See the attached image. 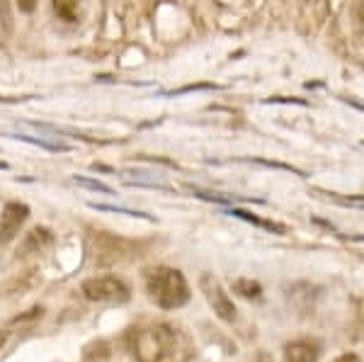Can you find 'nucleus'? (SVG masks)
Listing matches in <instances>:
<instances>
[{
    "label": "nucleus",
    "mask_w": 364,
    "mask_h": 362,
    "mask_svg": "<svg viewBox=\"0 0 364 362\" xmlns=\"http://www.w3.org/2000/svg\"><path fill=\"white\" fill-rule=\"evenodd\" d=\"M51 3H54V10H56V15L61 17V20L78 22L85 0H51Z\"/></svg>",
    "instance_id": "obj_9"
},
{
    "label": "nucleus",
    "mask_w": 364,
    "mask_h": 362,
    "mask_svg": "<svg viewBox=\"0 0 364 362\" xmlns=\"http://www.w3.org/2000/svg\"><path fill=\"white\" fill-rule=\"evenodd\" d=\"M90 241H92L90 253L97 265H114V262H122L132 255V246H129L124 238H117V236H109V233L97 231V236H92Z\"/></svg>",
    "instance_id": "obj_5"
},
{
    "label": "nucleus",
    "mask_w": 364,
    "mask_h": 362,
    "mask_svg": "<svg viewBox=\"0 0 364 362\" xmlns=\"http://www.w3.org/2000/svg\"><path fill=\"white\" fill-rule=\"evenodd\" d=\"M321 343L314 338H299L284 346V362H318L321 360Z\"/></svg>",
    "instance_id": "obj_8"
},
{
    "label": "nucleus",
    "mask_w": 364,
    "mask_h": 362,
    "mask_svg": "<svg viewBox=\"0 0 364 362\" xmlns=\"http://www.w3.org/2000/svg\"><path fill=\"white\" fill-rule=\"evenodd\" d=\"M75 183L83 185V188H90V190H97V192H105V195H114V190L109 188V185L100 183V180H92V178H80V175H75Z\"/></svg>",
    "instance_id": "obj_14"
},
{
    "label": "nucleus",
    "mask_w": 364,
    "mask_h": 362,
    "mask_svg": "<svg viewBox=\"0 0 364 362\" xmlns=\"http://www.w3.org/2000/svg\"><path fill=\"white\" fill-rule=\"evenodd\" d=\"M255 362H272V358H269L267 353H260V355H257V360H255Z\"/></svg>",
    "instance_id": "obj_19"
},
{
    "label": "nucleus",
    "mask_w": 364,
    "mask_h": 362,
    "mask_svg": "<svg viewBox=\"0 0 364 362\" xmlns=\"http://www.w3.org/2000/svg\"><path fill=\"white\" fill-rule=\"evenodd\" d=\"M80 292H83L85 299L90 302H105V304H124L132 297L127 282H122L119 277L114 275H100V277H90L80 284Z\"/></svg>",
    "instance_id": "obj_3"
},
{
    "label": "nucleus",
    "mask_w": 364,
    "mask_h": 362,
    "mask_svg": "<svg viewBox=\"0 0 364 362\" xmlns=\"http://www.w3.org/2000/svg\"><path fill=\"white\" fill-rule=\"evenodd\" d=\"M29 217V207L22 202H8L0 214V246H8L10 241L20 233Z\"/></svg>",
    "instance_id": "obj_6"
},
{
    "label": "nucleus",
    "mask_w": 364,
    "mask_h": 362,
    "mask_svg": "<svg viewBox=\"0 0 364 362\" xmlns=\"http://www.w3.org/2000/svg\"><path fill=\"white\" fill-rule=\"evenodd\" d=\"M333 362H362L357 355H352V353H345V355H340V358H336Z\"/></svg>",
    "instance_id": "obj_17"
},
{
    "label": "nucleus",
    "mask_w": 364,
    "mask_h": 362,
    "mask_svg": "<svg viewBox=\"0 0 364 362\" xmlns=\"http://www.w3.org/2000/svg\"><path fill=\"white\" fill-rule=\"evenodd\" d=\"M37 5H39V0H17V8H20V13H34L37 10Z\"/></svg>",
    "instance_id": "obj_16"
},
{
    "label": "nucleus",
    "mask_w": 364,
    "mask_h": 362,
    "mask_svg": "<svg viewBox=\"0 0 364 362\" xmlns=\"http://www.w3.org/2000/svg\"><path fill=\"white\" fill-rule=\"evenodd\" d=\"M357 316H360V319L364 321V299L357 302Z\"/></svg>",
    "instance_id": "obj_18"
},
{
    "label": "nucleus",
    "mask_w": 364,
    "mask_h": 362,
    "mask_svg": "<svg viewBox=\"0 0 364 362\" xmlns=\"http://www.w3.org/2000/svg\"><path fill=\"white\" fill-rule=\"evenodd\" d=\"M228 214H233V217H238V219H243V221H250V224L260 226V229H265V231H274V233H284L287 231L282 224H274V221H267V219H260V217H252V214L245 212V209H236V207H233Z\"/></svg>",
    "instance_id": "obj_10"
},
{
    "label": "nucleus",
    "mask_w": 364,
    "mask_h": 362,
    "mask_svg": "<svg viewBox=\"0 0 364 362\" xmlns=\"http://www.w3.org/2000/svg\"><path fill=\"white\" fill-rule=\"evenodd\" d=\"M13 139H17V142H27L32 146H39V149H44V151H68L63 144H49V142H44V139H32V137H25V134H15Z\"/></svg>",
    "instance_id": "obj_12"
},
{
    "label": "nucleus",
    "mask_w": 364,
    "mask_h": 362,
    "mask_svg": "<svg viewBox=\"0 0 364 362\" xmlns=\"http://www.w3.org/2000/svg\"><path fill=\"white\" fill-rule=\"evenodd\" d=\"M144 287L149 299L158 309H166V312L185 307L192 297L185 275H182L178 267H168V265L149 267L144 272Z\"/></svg>",
    "instance_id": "obj_1"
},
{
    "label": "nucleus",
    "mask_w": 364,
    "mask_h": 362,
    "mask_svg": "<svg viewBox=\"0 0 364 362\" xmlns=\"http://www.w3.org/2000/svg\"><path fill=\"white\" fill-rule=\"evenodd\" d=\"M29 316H42V309H34V312L32 314H29ZM27 316H20V319H17V321H25Z\"/></svg>",
    "instance_id": "obj_20"
},
{
    "label": "nucleus",
    "mask_w": 364,
    "mask_h": 362,
    "mask_svg": "<svg viewBox=\"0 0 364 362\" xmlns=\"http://www.w3.org/2000/svg\"><path fill=\"white\" fill-rule=\"evenodd\" d=\"M5 341H8V331H0V348L5 346Z\"/></svg>",
    "instance_id": "obj_21"
},
{
    "label": "nucleus",
    "mask_w": 364,
    "mask_h": 362,
    "mask_svg": "<svg viewBox=\"0 0 364 362\" xmlns=\"http://www.w3.org/2000/svg\"><path fill=\"white\" fill-rule=\"evenodd\" d=\"M175 346V334L170 326H149L134 336V355L139 362H163Z\"/></svg>",
    "instance_id": "obj_2"
},
{
    "label": "nucleus",
    "mask_w": 364,
    "mask_h": 362,
    "mask_svg": "<svg viewBox=\"0 0 364 362\" xmlns=\"http://www.w3.org/2000/svg\"><path fill=\"white\" fill-rule=\"evenodd\" d=\"M199 289L204 292L209 307L214 309V314L224 321V324H233V321H236V307H233L231 297L226 294V289L221 287V282L214 275L204 272V275L199 277Z\"/></svg>",
    "instance_id": "obj_4"
},
{
    "label": "nucleus",
    "mask_w": 364,
    "mask_h": 362,
    "mask_svg": "<svg viewBox=\"0 0 364 362\" xmlns=\"http://www.w3.org/2000/svg\"><path fill=\"white\" fill-rule=\"evenodd\" d=\"M92 209H100V212H117V214H129V217H139V219H151L149 214L144 212H134V209H124V207H112V204H97L90 202Z\"/></svg>",
    "instance_id": "obj_13"
},
{
    "label": "nucleus",
    "mask_w": 364,
    "mask_h": 362,
    "mask_svg": "<svg viewBox=\"0 0 364 362\" xmlns=\"http://www.w3.org/2000/svg\"><path fill=\"white\" fill-rule=\"evenodd\" d=\"M233 292H238V294L245 297V299H260L262 284L255 282V280H250V277H240L233 282Z\"/></svg>",
    "instance_id": "obj_11"
},
{
    "label": "nucleus",
    "mask_w": 364,
    "mask_h": 362,
    "mask_svg": "<svg viewBox=\"0 0 364 362\" xmlns=\"http://www.w3.org/2000/svg\"><path fill=\"white\" fill-rule=\"evenodd\" d=\"M192 90H216V85H209V83H202V85H185L180 90H173L170 95H182V92H192Z\"/></svg>",
    "instance_id": "obj_15"
},
{
    "label": "nucleus",
    "mask_w": 364,
    "mask_h": 362,
    "mask_svg": "<svg viewBox=\"0 0 364 362\" xmlns=\"http://www.w3.org/2000/svg\"><path fill=\"white\" fill-rule=\"evenodd\" d=\"M54 243V233L46 226H34L32 231L25 233V238L17 246V258H27V255H39Z\"/></svg>",
    "instance_id": "obj_7"
}]
</instances>
